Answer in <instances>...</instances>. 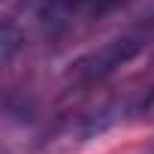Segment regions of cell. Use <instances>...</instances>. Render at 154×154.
<instances>
[{
    "instance_id": "1",
    "label": "cell",
    "mask_w": 154,
    "mask_h": 154,
    "mask_svg": "<svg viewBox=\"0 0 154 154\" xmlns=\"http://www.w3.org/2000/svg\"><path fill=\"white\" fill-rule=\"evenodd\" d=\"M145 45H148V27L121 33V36H115V39H109V42L85 51L79 60L69 66L66 79L72 85H97V82L109 79L112 72H118L124 63H130Z\"/></svg>"
},
{
    "instance_id": "2",
    "label": "cell",
    "mask_w": 154,
    "mask_h": 154,
    "mask_svg": "<svg viewBox=\"0 0 154 154\" xmlns=\"http://www.w3.org/2000/svg\"><path fill=\"white\" fill-rule=\"evenodd\" d=\"M139 115H142V118H154V82H151V85H148V91H145V100H142Z\"/></svg>"
},
{
    "instance_id": "3",
    "label": "cell",
    "mask_w": 154,
    "mask_h": 154,
    "mask_svg": "<svg viewBox=\"0 0 154 154\" xmlns=\"http://www.w3.org/2000/svg\"><path fill=\"white\" fill-rule=\"evenodd\" d=\"M145 27H154V6H151V12H148V21H145Z\"/></svg>"
},
{
    "instance_id": "4",
    "label": "cell",
    "mask_w": 154,
    "mask_h": 154,
    "mask_svg": "<svg viewBox=\"0 0 154 154\" xmlns=\"http://www.w3.org/2000/svg\"><path fill=\"white\" fill-rule=\"evenodd\" d=\"M145 154H154V145H151V148H145Z\"/></svg>"
}]
</instances>
